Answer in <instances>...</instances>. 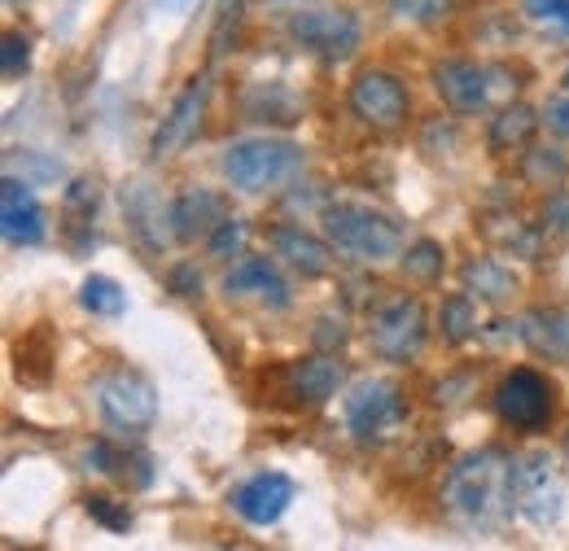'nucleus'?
<instances>
[{"label":"nucleus","instance_id":"obj_1","mask_svg":"<svg viewBox=\"0 0 569 551\" xmlns=\"http://www.w3.org/2000/svg\"><path fill=\"white\" fill-rule=\"evenodd\" d=\"M442 503L451 517H460L465 525H503L512 517V455H503L496 447L465 455L442 485Z\"/></svg>","mask_w":569,"mask_h":551},{"label":"nucleus","instance_id":"obj_2","mask_svg":"<svg viewBox=\"0 0 569 551\" xmlns=\"http://www.w3.org/2000/svg\"><path fill=\"white\" fill-rule=\"evenodd\" d=\"M320 223L325 237L359 263H390L403 254V228L386 210H372L363 202H333L325 207Z\"/></svg>","mask_w":569,"mask_h":551},{"label":"nucleus","instance_id":"obj_3","mask_svg":"<svg viewBox=\"0 0 569 551\" xmlns=\"http://www.w3.org/2000/svg\"><path fill=\"white\" fill-rule=\"evenodd\" d=\"M298 171H302V149L289 140L250 137L232 140L223 149V176L241 193H272V189L289 184Z\"/></svg>","mask_w":569,"mask_h":551},{"label":"nucleus","instance_id":"obj_4","mask_svg":"<svg viewBox=\"0 0 569 551\" xmlns=\"http://www.w3.org/2000/svg\"><path fill=\"white\" fill-rule=\"evenodd\" d=\"M496 415L508 429H521V433L548 429L557 415V385L535 368H512L496 385Z\"/></svg>","mask_w":569,"mask_h":551},{"label":"nucleus","instance_id":"obj_5","mask_svg":"<svg viewBox=\"0 0 569 551\" xmlns=\"http://www.w3.org/2000/svg\"><path fill=\"white\" fill-rule=\"evenodd\" d=\"M429 338V315L421 298H390L372 311L368 324V342L386 363H408L421 354V345Z\"/></svg>","mask_w":569,"mask_h":551},{"label":"nucleus","instance_id":"obj_6","mask_svg":"<svg viewBox=\"0 0 569 551\" xmlns=\"http://www.w3.org/2000/svg\"><path fill=\"white\" fill-rule=\"evenodd\" d=\"M512 494H517V512L526 521H535L539 530L557 525L561 503H566V490H561V478H557V460L548 451L512 455Z\"/></svg>","mask_w":569,"mask_h":551},{"label":"nucleus","instance_id":"obj_7","mask_svg":"<svg viewBox=\"0 0 569 551\" xmlns=\"http://www.w3.org/2000/svg\"><path fill=\"white\" fill-rule=\"evenodd\" d=\"M347 101H351V114L372 132H399L408 123V114H412V97H408L403 79L377 67L359 70Z\"/></svg>","mask_w":569,"mask_h":551},{"label":"nucleus","instance_id":"obj_8","mask_svg":"<svg viewBox=\"0 0 569 551\" xmlns=\"http://www.w3.org/2000/svg\"><path fill=\"white\" fill-rule=\"evenodd\" d=\"M289 40L320 53L325 62H347L359 49L363 31H359V18L347 9H298L289 18Z\"/></svg>","mask_w":569,"mask_h":551},{"label":"nucleus","instance_id":"obj_9","mask_svg":"<svg viewBox=\"0 0 569 551\" xmlns=\"http://www.w3.org/2000/svg\"><path fill=\"white\" fill-rule=\"evenodd\" d=\"M342 412H347L351 433L368 442V438H381L386 429H395V424L403 420V412H408V403H403V390H399L395 381H386V377H363V381L351 385Z\"/></svg>","mask_w":569,"mask_h":551},{"label":"nucleus","instance_id":"obj_10","mask_svg":"<svg viewBox=\"0 0 569 551\" xmlns=\"http://www.w3.org/2000/svg\"><path fill=\"white\" fill-rule=\"evenodd\" d=\"M97 408L114 429L137 433L158 415V394L141 372H110L97 381Z\"/></svg>","mask_w":569,"mask_h":551},{"label":"nucleus","instance_id":"obj_11","mask_svg":"<svg viewBox=\"0 0 569 551\" xmlns=\"http://www.w3.org/2000/svg\"><path fill=\"white\" fill-rule=\"evenodd\" d=\"M496 67H482V62H469V58H447L433 67V88L438 97L456 110V114H482L491 106V92H496Z\"/></svg>","mask_w":569,"mask_h":551},{"label":"nucleus","instance_id":"obj_12","mask_svg":"<svg viewBox=\"0 0 569 551\" xmlns=\"http://www.w3.org/2000/svg\"><path fill=\"white\" fill-rule=\"evenodd\" d=\"M207 101H211V83H207V79H193V83L176 97V106H171V114L162 119V128L153 132L149 153H153V158H171V153H180L189 140L198 137L202 114H207Z\"/></svg>","mask_w":569,"mask_h":551},{"label":"nucleus","instance_id":"obj_13","mask_svg":"<svg viewBox=\"0 0 569 551\" xmlns=\"http://www.w3.org/2000/svg\"><path fill=\"white\" fill-rule=\"evenodd\" d=\"M0 228L9 246H40L49 223H44V207L36 202L31 184H22L18 176H4L0 184Z\"/></svg>","mask_w":569,"mask_h":551},{"label":"nucleus","instance_id":"obj_14","mask_svg":"<svg viewBox=\"0 0 569 551\" xmlns=\"http://www.w3.org/2000/svg\"><path fill=\"white\" fill-rule=\"evenodd\" d=\"M223 293L228 298H250V302L272 307V311H284L293 302L289 298V280H284L272 259H241L232 272L223 276Z\"/></svg>","mask_w":569,"mask_h":551},{"label":"nucleus","instance_id":"obj_15","mask_svg":"<svg viewBox=\"0 0 569 551\" xmlns=\"http://www.w3.org/2000/svg\"><path fill=\"white\" fill-rule=\"evenodd\" d=\"M289 503H293V478L284 473H259L232 494V508L250 525H277Z\"/></svg>","mask_w":569,"mask_h":551},{"label":"nucleus","instance_id":"obj_16","mask_svg":"<svg viewBox=\"0 0 569 551\" xmlns=\"http://www.w3.org/2000/svg\"><path fill=\"white\" fill-rule=\"evenodd\" d=\"M517 338L530 345L539 359L548 363H566L569 368V311L561 307H535L521 315Z\"/></svg>","mask_w":569,"mask_h":551},{"label":"nucleus","instance_id":"obj_17","mask_svg":"<svg viewBox=\"0 0 569 551\" xmlns=\"http://www.w3.org/2000/svg\"><path fill=\"white\" fill-rule=\"evenodd\" d=\"M228 219V202L211 189H189L171 202V232L176 241H207L214 228Z\"/></svg>","mask_w":569,"mask_h":551},{"label":"nucleus","instance_id":"obj_18","mask_svg":"<svg viewBox=\"0 0 569 551\" xmlns=\"http://www.w3.org/2000/svg\"><path fill=\"white\" fill-rule=\"evenodd\" d=\"M123 210H128V223H132L137 241L149 254H162L167 232H171L167 228L171 223V207H162V198L149 184H132V189H123Z\"/></svg>","mask_w":569,"mask_h":551},{"label":"nucleus","instance_id":"obj_19","mask_svg":"<svg viewBox=\"0 0 569 551\" xmlns=\"http://www.w3.org/2000/svg\"><path fill=\"white\" fill-rule=\"evenodd\" d=\"M272 250H277V259H284L293 272H302V276L333 272V250H329L320 237H311L307 228H298V223L272 228Z\"/></svg>","mask_w":569,"mask_h":551},{"label":"nucleus","instance_id":"obj_20","mask_svg":"<svg viewBox=\"0 0 569 551\" xmlns=\"http://www.w3.org/2000/svg\"><path fill=\"white\" fill-rule=\"evenodd\" d=\"M460 280H465V289H469L478 302H491V307H503V302H512V298L521 293L517 272H512L508 263L491 259V254L469 259V263L460 268Z\"/></svg>","mask_w":569,"mask_h":551},{"label":"nucleus","instance_id":"obj_21","mask_svg":"<svg viewBox=\"0 0 569 551\" xmlns=\"http://www.w3.org/2000/svg\"><path fill=\"white\" fill-rule=\"evenodd\" d=\"M482 237L496 246V250H508L512 259H530V263H539V254H543V241H548V232L543 228H535V223H521V219H512V214H487L482 219Z\"/></svg>","mask_w":569,"mask_h":551},{"label":"nucleus","instance_id":"obj_22","mask_svg":"<svg viewBox=\"0 0 569 551\" xmlns=\"http://www.w3.org/2000/svg\"><path fill=\"white\" fill-rule=\"evenodd\" d=\"M342 385V363H333V359H298L293 368H289V390L302 399V403H325V399H333V390Z\"/></svg>","mask_w":569,"mask_h":551},{"label":"nucleus","instance_id":"obj_23","mask_svg":"<svg viewBox=\"0 0 569 551\" xmlns=\"http://www.w3.org/2000/svg\"><path fill=\"white\" fill-rule=\"evenodd\" d=\"M535 128H539V114H535V106H526V101H517V106H503L496 119H491V149L496 153H508V149H521L526 140L535 137Z\"/></svg>","mask_w":569,"mask_h":551},{"label":"nucleus","instance_id":"obj_24","mask_svg":"<svg viewBox=\"0 0 569 551\" xmlns=\"http://www.w3.org/2000/svg\"><path fill=\"white\" fill-rule=\"evenodd\" d=\"M438 324H442V338L451 345H465L469 338H478V298H473L469 289H465V293H451V298L442 302Z\"/></svg>","mask_w":569,"mask_h":551},{"label":"nucleus","instance_id":"obj_25","mask_svg":"<svg viewBox=\"0 0 569 551\" xmlns=\"http://www.w3.org/2000/svg\"><path fill=\"white\" fill-rule=\"evenodd\" d=\"M79 302H83L92 315H106V320H114V315L128 311V293H123V284L110 280V276H88L83 289H79Z\"/></svg>","mask_w":569,"mask_h":551},{"label":"nucleus","instance_id":"obj_26","mask_svg":"<svg viewBox=\"0 0 569 551\" xmlns=\"http://www.w3.org/2000/svg\"><path fill=\"white\" fill-rule=\"evenodd\" d=\"M521 176L535 189H557L569 176V158L561 149H530V153H521Z\"/></svg>","mask_w":569,"mask_h":551},{"label":"nucleus","instance_id":"obj_27","mask_svg":"<svg viewBox=\"0 0 569 551\" xmlns=\"http://www.w3.org/2000/svg\"><path fill=\"white\" fill-rule=\"evenodd\" d=\"M442 246L438 241H417V246H408L403 250V272L417 276V280H438L442 276Z\"/></svg>","mask_w":569,"mask_h":551},{"label":"nucleus","instance_id":"obj_28","mask_svg":"<svg viewBox=\"0 0 569 551\" xmlns=\"http://www.w3.org/2000/svg\"><path fill=\"white\" fill-rule=\"evenodd\" d=\"M386 4L399 22H417V27H433L451 13V0H386Z\"/></svg>","mask_w":569,"mask_h":551},{"label":"nucleus","instance_id":"obj_29","mask_svg":"<svg viewBox=\"0 0 569 551\" xmlns=\"http://www.w3.org/2000/svg\"><path fill=\"white\" fill-rule=\"evenodd\" d=\"M539 228L552 237V241H569V189H552L543 198V210H539Z\"/></svg>","mask_w":569,"mask_h":551},{"label":"nucleus","instance_id":"obj_30","mask_svg":"<svg viewBox=\"0 0 569 551\" xmlns=\"http://www.w3.org/2000/svg\"><path fill=\"white\" fill-rule=\"evenodd\" d=\"M526 18L557 31V36H569V0H521Z\"/></svg>","mask_w":569,"mask_h":551},{"label":"nucleus","instance_id":"obj_31","mask_svg":"<svg viewBox=\"0 0 569 551\" xmlns=\"http://www.w3.org/2000/svg\"><path fill=\"white\" fill-rule=\"evenodd\" d=\"M207 246H211L214 259H228V254H241V246H246V219H237V214H228L219 228H214L211 237H207Z\"/></svg>","mask_w":569,"mask_h":551},{"label":"nucleus","instance_id":"obj_32","mask_svg":"<svg viewBox=\"0 0 569 551\" xmlns=\"http://www.w3.org/2000/svg\"><path fill=\"white\" fill-rule=\"evenodd\" d=\"M88 512H92L106 530H128V525H132L128 503H123V508H114V499H106V494H92V499H88Z\"/></svg>","mask_w":569,"mask_h":551},{"label":"nucleus","instance_id":"obj_33","mask_svg":"<svg viewBox=\"0 0 569 551\" xmlns=\"http://www.w3.org/2000/svg\"><path fill=\"white\" fill-rule=\"evenodd\" d=\"M31 62V53H27V40L18 36V31H9L4 36V79H18L22 70Z\"/></svg>","mask_w":569,"mask_h":551},{"label":"nucleus","instance_id":"obj_34","mask_svg":"<svg viewBox=\"0 0 569 551\" xmlns=\"http://www.w3.org/2000/svg\"><path fill=\"white\" fill-rule=\"evenodd\" d=\"M171 289H176L180 298H202V276L184 263V268H176V272H171Z\"/></svg>","mask_w":569,"mask_h":551},{"label":"nucleus","instance_id":"obj_35","mask_svg":"<svg viewBox=\"0 0 569 551\" xmlns=\"http://www.w3.org/2000/svg\"><path fill=\"white\" fill-rule=\"evenodd\" d=\"M548 128H552L557 137L569 140V97H557V101L548 106Z\"/></svg>","mask_w":569,"mask_h":551},{"label":"nucleus","instance_id":"obj_36","mask_svg":"<svg viewBox=\"0 0 569 551\" xmlns=\"http://www.w3.org/2000/svg\"><path fill=\"white\" fill-rule=\"evenodd\" d=\"M193 4H198V0H158V9H167L171 18H184Z\"/></svg>","mask_w":569,"mask_h":551},{"label":"nucleus","instance_id":"obj_37","mask_svg":"<svg viewBox=\"0 0 569 551\" xmlns=\"http://www.w3.org/2000/svg\"><path fill=\"white\" fill-rule=\"evenodd\" d=\"M566 83H569V74H566Z\"/></svg>","mask_w":569,"mask_h":551}]
</instances>
